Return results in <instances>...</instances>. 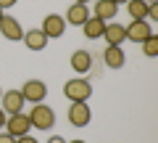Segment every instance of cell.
Returning a JSON list of instances; mask_svg holds the SVG:
<instances>
[{
    "label": "cell",
    "mask_w": 158,
    "mask_h": 143,
    "mask_svg": "<svg viewBox=\"0 0 158 143\" xmlns=\"http://www.w3.org/2000/svg\"><path fill=\"white\" fill-rule=\"evenodd\" d=\"M103 37L108 40V45H121V42L127 40V29L118 21H108L106 29H103Z\"/></svg>",
    "instance_id": "4fadbf2b"
},
{
    "label": "cell",
    "mask_w": 158,
    "mask_h": 143,
    "mask_svg": "<svg viewBox=\"0 0 158 143\" xmlns=\"http://www.w3.org/2000/svg\"><path fill=\"white\" fill-rule=\"evenodd\" d=\"M0 96H3V90H0Z\"/></svg>",
    "instance_id": "f546056e"
},
{
    "label": "cell",
    "mask_w": 158,
    "mask_h": 143,
    "mask_svg": "<svg viewBox=\"0 0 158 143\" xmlns=\"http://www.w3.org/2000/svg\"><path fill=\"white\" fill-rule=\"evenodd\" d=\"M0 143H16V138H13V135H8V132H6V135H0Z\"/></svg>",
    "instance_id": "7402d4cb"
},
{
    "label": "cell",
    "mask_w": 158,
    "mask_h": 143,
    "mask_svg": "<svg viewBox=\"0 0 158 143\" xmlns=\"http://www.w3.org/2000/svg\"><path fill=\"white\" fill-rule=\"evenodd\" d=\"M29 130H32V122H29V114H11L6 119V132L13 138H21V135H29Z\"/></svg>",
    "instance_id": "3957f363"
},
{
    "label": "cell",
    "mask_w": 158,
    "mask_h": 143,
    "mask_svg": "<svg viewBox=\"0 0 158 143\" xmlns=\"http://www.w3.org/2000/svg\"><path fill=\"white\" fill-rule=\"evenodd\" d=\"M118 13V6L113 3V0H98L95 3V19H100V21H113Z\"/></svg>",
    "instance_id": "9a60e30c"
},
{
    "label": "cell",
    "mask_w": 158,
    "mask_h": 143,
    "mask_svg": "<svg viewBox=\"0 0 158 143\" xmlns=\"http://www.w3.org/2000/svg\"><path fill=\"white\" fill-rule=\"evenodd\" d=\"M92 119V111L90 106H87V101H77L69 106V122H71L74 127H87Z\"/></svg>",
    "instance_id": "277c9868"
},
{
    "label": "cell",
    "mask_w": 158,
    "mask_h": 143,
    "mask_svg": "<svg viewBox=\"0 0 158 143\" xmlns=\"http://www.w3.org/2000/svg\"><path fill=\"white\" fill-rule=\"evenodd\" d=\"M63 96H66L71 103L87 101V98L92 96V85L85 80V77H74V80H69L66 85H63Z\"/></svg>",
    "instance_id": "6da1fadb"
},
{
    "label": "cell",
    "mask_w": 158,
    "mask_h": 143,
    "mask_svg": "<svg viewBox=\"0 0 158 143\" xmlns=\"http://www.w3.org/2000/svg\"><path fill=\"white\" fill-rule=\"evenodd\" d=\"M6 119H8V114L3 109H0V130H3V127H6Z\"/></svg>",
    "instance_id": "603a6c76"
},
{
    "label": "cell",
    "mask_w": 158,
    "mask_h": 143,
    "mask_svg": "<svg viewBox=\"0 0 158 143\" xmlns=\"http://www.w3.org/2000/svg\"><path fill=\"white\" fill-rule=\"evenodd\" d=\"M29 122H32L34 130H50L56 125V111L45 103H34L32 106V114H29Z\"/></svg>",
    "instance_id": "7a4b0ae2"
},
{
    "label": "cell",
    "mask_w": 158,
    "mask_h": 143,
    "mask_svg": "<svg viewBox=\"0 0 158 143\" xmlns=\"http://www.w3.org/2000/svg\"><path fill=\"white\" fill-rule=\"evenodd\" d=\"M148 21H158V0L148 3Z\"/></svg>",
    "instance_id": "d6986e66"
},
{
    "label": "cell",
    "mask_w": 158,
    "mask_h": 143,
    "mask_svg": "<svg viewBox=\"0 0 158 143\" xmlns=\"http://www.w3.org/2000/svg\"><path fill=\"white\" fill-rule=\"evenodd\" d=\"M74 3H82V6H87V3H90V0H74Z\"/></svg>",
    "instance_id": "484cf974"
},
{
    "label": "cell",
    "mask_w": 158,
    "mask_h": 143,
    "mask_svg": "<svg viewBox=\"0 0 158 143\" xmlns=\"http://www.w3.org/2000/svg\"><path fill=\"white\" fill-rule=\"evenodd\" d=\"M21 42L29 48V51H45V45H48V34L42 32V29H29V32H24Z\"/></svg>",
    "instance_id": "8fae6325"
},
{
    "label": "cell",
    "mask_w": 158,
    "mask_h": 143,
    "mask_svg": "<svg viewBox=\"0 0 158 143\" xmlns=\"http://www.w3.org/2000/svg\"><path fill=\"white\" fill-rule=\"evenodd\" d=\"M16 143H37V138H32V135H21V138H16Z\"/></svg>",
    "instance_id": "ffe728a7"
},
{
    "label": "cell",
    "mask_w": 158,
    "mask_h": 143,
    "mask_svg": "<svg viewBox=\"0 0 158 143\" xmlns=\"http://www.w3.org/2000/svg\"><path fill=\"white\" fill-rule=\"evenodd\" d=\"M3 16H6V11H3V8H0V19H3Z\"/></svg>",
    "instance_id": "4316f807"
},
{
    "label": "cell",
    "mask_w": 158,
    "mask_h": 143,
    "mask_svg": "<svg viewBox=\"0 0 158 143\" xmlns=\"http://www.w3.org/2000/svg\"><path fill=\"white\" fill-rule=\"evenodd\" d=\"M85 37L87 40H98V37H103V29H106V21H100V19H95V16H90L85 24Z\"/></svg>",
    "instance_id": "2e32d148"
},
{
    "label": "cell",
    "mask_w": 158,
    "mask_h": 143,
    "mask_svg": "<svg viewBox=\"0 0 158 143\" xmlns=\"http://www.w3.org/2000/svg\"><path fill=\"white\" fill-rule=\"evenodd\" d=\"M0 101H3V111L6 114H19V111L24 109V96H21V90H8V93H3L0 96Z\"/></svg>",
    "instance_id": "9c48e42d"
},
{
    "label": "cell",
    "mask_w": 158,
    "mask_h": 143,
    "mask_svg": "<svg viewBox=\"0 0 158 143\" xmlns=\"http://www.w3.org/2000/svg\"><path fill=\"white\" fill-rule=\"evenodd\" d=\"M69 64H71V69L77 74H85V72L92 69V56H90V51H74Z\"/></svg>",
    "instance_id": "5bb4252c"
},
{
    "label": "cell",
    "mask_w": 158,
    "mask_h": 143,
    "mask_svg": "<svg viewBox=\"0 0 158 143\" xmlns=\"http://www.w3.org/2000/svg\"><path fill=\"white\" fill-rule=\"evenodd\" d=\"M42 32L48 34V40L50 37H61L63 32H66V21H63V16H58V13H48L45 19H42Z\"/></svg>",
    "instance_id": "52a82bcc"
},
{
    "label": "cell",
    "mask_w": 158,
    "mask_h": 143,
    "mask_svg": "<svg viewBox=\"0 0 158 143\" xmlns=\"http://www.w3.org/2000/svg\"><path fill=\"white\" fill-rule=\"evenodd\" d=\"M145 3H153V0H145Z\"/></svg>",
    "instance_id": "f1b7e54d"
},
{
    "label": "cell",
    "mask_w": 158,
    "mask_h": 143,
    "mask_svg": "<svg viewBox=\"0 0 158 143\" xmlns=\"http://www.w3.org/2000/svg\"><path fill=\"white\" fill-rule=\"evenodd\" d=\"M19 0H0V8H3V11H6V8H11V6H16Z\"/></svg>",
    "instance_id": "44dd1931"
},
{
    "label": "cell",
    "mask_w": 158,
    "mask_h": 143,
    "mask_svg": "<svg viewBox=\"0 0 158 143\" xmlns=\"http://www.w3.org/2000/svg\"><path fill=\"white\" fill-rule=\"evenodd\" d=\"M113 3H116V6H124V3H127V0H113Z\"/></svg>",
    "instance_id": "d4e9b609"
},
{
    "label": "cell",
    "mask_w": 158,
    "mask_h": 143,
    "mask_svg": "<svg viewBox=\"0 0 158 143\" xmlns=\"http://www.w3.org/2000/svg\"><path fill=\"white\" fill-rule=\"evenodd\" d=\"M87 19H90V8L82 6V3H71V8L66 11L63 21H66V24H74V27H82Z\"/></svg>",
    "instance_id": "30bf717a"
},
{
    "label": "cell",
    "mask_w": 158,
    "mask_h": 143,
    "mask_svg": "<svg viewBox=\"0 0 158 143\" xmlns=\"http://www.w3.org/2000/svg\"><path fill=\"white\" fill-rule=\"evenodd\" d=\"M71 143H85V141H71Z\"/></svg>",
    "instance_id": "83f0119b"
},
{
    "label": "cell",
    "mask_w": 158,
    "mask_h": 143,
    "mask_svg": "<svg viewBox=\"0 0 158 143\" xmlns=\"http://www.w3.org/2000/svg\"><path fill=\"white\" fill-rule=\"evenodd\" d=\"M124 6H127V11H129V16L135 19V21H140V19L148 21V3L145 0H127Z\"/></svg>",
    "instance_id": "e0dca14e"
},
{
    "label": "cell",
    "mask_w": 158,
    "mask_h": 143,
    "mask_svg": "<svg viewBox=\"0 0 158 143\" xmlns=\"http://www.w3.org/2000/svg\"><path fill=\"white\" fill-rule=\"evenodd\" d=\"M0 34H3L6 40H11V42H19L24 37V29L13 16H3L0 19Z\"/></svg>",
    "instance_id": "ba28073f"
},
{
    "label": "cell",
    "mask_w": 158,
    "mask_h": 143,
    "mask_svg": "<svg viewBox=\"0 0 158 143\" xmlns=\"http://www.w3.org/2000/svg\"><path fill=\"white\" fill-rule=\"evenodd\" d=\"M103 61H106L108 69H121L127 61L124 51H121V45H108L106 51H103Z\"/></svg>",
    "instance_id": "7c38bea8"
},
{
    "label": "cell",
    "mask_w": 158,
    "mask_h": 143,
    "mask_svg": "<svg viewBox=\"0 0 158 143\" xmlns=\"http://www.w3.org/2000/svg\"><path fill=\"white\" fill-rule=\"evenodd\" d=\"M140 45H142V53H145L148 58H156L158 56V37H156V32H153L145 42H140Z\"/></svg>",
    "instance_id": "ac0fdd59"
},
{
    "label": "cell",
    "mask_w": 158,
    "mask_h": 143,
    "mask_svg": "<svg viewBox=\"0 0 158 143\" xmlns=\"http://www.w3.org/2000/svg\"><path fill=\"white\" fill-rule=\"evenodd\" d=\"M21 96H24V101L42 103V101H45V96H48V85L42 80H27V82H24V87H21Z\"/></svg>",
    "instance_id": "5b68a950"
},
{
    "label": "cell",
    "mask_w": 158,
    "mask_h": 143,
    "mask_svg": "<svg viewBox=\"0 0 158 143\" xmlns=\"http://www.w3.org/2000/svg\"><path fill=\"white\" fill-rule=\"evenodd\" d=\"M48 143H66V141H63L61 135H53V138H50V141H48Z\"/></svg>",
    "instance_id": "cb8c5ba5"
},
{
    "label": "cell",
    "mask_w": 158,
    "mask_h": 143,
    "mask_svg": "<svg viewBox=\"0 0 158 143\" xmlns=\"http://www.w3.org/2000/svg\"><path fill=\"white\" fill-rule=\"evenodd\" d=\"M124 29H127V40H132V42H145L148 37L153 34L150 21H145V19H140V21H135V19H132L129 27H124Z\"/></svg>",
    "instance_id": "8992f818"
}]
</instances>
